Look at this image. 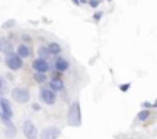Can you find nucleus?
<instances>
[{
    "label": "nucleus",
    "mask_w": 157,
    "mask_h": 139,
    "mask_svg": "<svg viewBox=\"0 0 157 139\" xmlns=\"http://www.w3.org/2000/svg\"><path fill=\"white\" fill-rule=\"evenodd\" d=\"M68 124L71 127H80V124H82L80 104H78V101H75V102H72L69 105V110H68Z\"/></svg>",
    "instance_id": "obj_1"
},
{
    "label": "nucleus",
    "mask_w": 157,
    "mask_h": 139,
    "mask_svg": "<svg viewBox=\"0 0 157 139\" xmlns=\"http://www.w3.org/2000/svg\"><path fill=\"white\" fill-rule=\"evenodd\" d=\"M5 63L10 70H13V71H19L23 66V59H20L16 53L10 51V53H5Z\"/></svg>",
    "instance_id": "obj_2"
},
{
    "label": "nucleus",
    "mask_w": 157,
    "mask_h": 139,
    "mask_svg": "<svg viewBox=\"0 0 157 139\" xmlns=\"http://www.w3.org/2000/svg\"><path fill=\"white\" fill-rule=\"evenodd\" d=\"M11 97L19 102V104H26L29 99H31V94L26 88H22V87H16L13 91H11Z\"/></svg>",
    "instance_id": "obj_3"
},
{
    "label": "nucleus",
    "mask_w": 157,
    "mask_h": 139,
    "mask_svg": "<svg viewBox=\"0 0 157 139\" xmlns=\"http://www.w3.org/2000/svg\"><path fill=\"white\" fill-rule=\"evenodd\" d=\"M22 130H23V134L26 139H39V133H37V128H36L33 121H29V119L25 121Z\"/></svg>",
    "instance_id": "obj_4"
},
{
    "label": "nucleus",
    "mask_w": 157,
    "mask_h": 139,
    "mask_svg": "<svg viewBox=\"0 0 157 139\" xmlns=\"http://www.w3.org/2000/svg\"><path fill=\"white\" fill-rule=\"evenodd\" d=\"M57 93L56 91H52L51 88H42L40 90V101L43 102V104H46V105H52V104H56V101H57V96H56Z\"/></svg>",
    "instance_id": "obj_5"
},
{
    "label": "nucleus",
    "mask_w": 157,
    "mask_h": 139,
    "mask_svg": "<svg viewBox=\"0 0 157 139\" xmlns=\"http://www.w3.org/2000/svg\"><path fill=\"white\" fill-rule=\"evenodd\" d=\"M33 70L37 73H48L49 71V62L39 57V59L33 60Z\"/></svg>",
    "instance_id": "obj_6"
},
{
    "label": "nucleus",
    "mask_w": 157,
    "mask_h": 139,
    "mask_svg": "<svg viewBox=\"0 0 157 139\" xmlns=\"http://www.w3.org/2000/svg\"><path fill=\"white\" fill-rule=\"evenodd\" d=\"M60 136V128L57 127H46L40 133V139H57Z\"/></svg>",
    "instance_id": "obj_7"
},
{
    "label": "nucleus",
    "mask_w": 157,
    "mask_h": 139,
    "mask_svg": "<svg viewBox=\"0 0 157 139\" xmlns=\"http://www.w3.org/2000/svg\"><path fill=\"white\" fill-rule=\"evenodd\" d=\"M68 68H69V62L60 56H56V60H54V70L56 71H60V73H65L68 71Z\"/></svg>",
    "instance_id": "obj_8"
},
{
    "label": "nucleus",
    "mask_w": 157,
    "mask_h": 139,
    "mask_svg": "<svg viewBox=\"0 0 157 139\" xmlns=\"http://www.w3.org/2000/svg\"><path fill=\"white\" fill-rule=\"evenodd\" d=\"M48 88H51V90L56 91V93H60V91L65 90V84H63L62 77H56V79H51V81H49Z\"/></svg>",
    "instance_id": "obj_9"
},
{
    "label": "nucleus",
    "mask_w": 157,
    "mask_h": 139,
    "mask_svg": "<svg viewBox=\"0 0 157 139\" xmlns=\"http://www.w3.org/2000/svg\"><path fill=\"white\" fill-rule=\"evenodd\" d=\"M16 54H17L20 59H26V57L31 56V48H29L26 43H20V45H17V51H16Z\"/></svg>",
    "instance_id": "obj_10"
},
{
    "label": "nucleus",
    "mask_w": 157,
    "mask_h": 139,
    "mask_svg": "<svg viewBox=\"0 0 157 139\" xmlns=\"http://www.w3.org/2000/svg\"><path fill=\"white\" fill-rule=\"evenodd\" d=\"M0 108H2V111H3L5 114H8L10 117H13L14 111H13V108H11V104H10V101H8V99L2 97V101H0Z\"/></svg>",
    "instance_id": "obj_11"
},
{
    "label": "nucleus",
    "mask_w": 157,
    "mask_h": 139,
    "mask_svg": "<svg viewBox=\"0 0 157 139\" xmlns=\"http://www.w3.org/2000/svg\"><path fill=\"white\" fill-rule=\"evenodd\" d=\"M11 46L13 45H11V42L6 37H0V53H10V51H13Z\"/></svg>",
    "instance_id": "obj_12"
},
{
    "label": "nucleus",
    "mask_w": 157,
    "mask_h": 139,
    "mask_svg": "<svg viewBox=\"0 0 157 139\" xmlns=\"http://www.w3.org/2000/svg\"><path fill=\"white\" fill-rule=\"evenodd\" d=\"M48 51L51 53V56H60V53H62V46L57 43V42H51L49 45H48Z\"/></svg>",
    "instance_id": "obj_13"
},
{
    "label": "nucleus",
    "mask_w": 157,
    "mask_h": 139,
    "mask_svg": "<svg viewBox=\"0 0 157 139\" xmlns=\"http://www.w3.org/2000/svg\"><path fill=\"white\" fill-rule=\"evenodd\" d=\"M37 53H39V56H40L42 59H45V60H48V62H49V59L52 57V56H51V53L48 51V46H45V45H42V46H39V50H37Z\"/></svg>",
    "instance_id": "obj_14"
},
{
    "label": "nucleus",
    "mask_w": 157,
    "mask_h": 139,
    "mask_svg": "<svg viewBox=\"0 0 157 139\" xmlns=\"http://www.w3.org/2000/svg\"><path fill=\"white\" fill-rule=\"evenodd\" d=\"M34 81L37 82V84H45L46 81H48V76H46V73H34Z\"/></svg>",
    "instance_id": "obj_15"
},
{
    "label": "nucleus",
    "mask_w": 157,
    "mask_h": 139,
    "mask_svg": "<svg viewBox=\"0 0 157 139\" xmlns=\"http://www.w3.org/2000/svg\"><path fill=\"white\" fill-rule=\"evenodd\" d=\"M137 119L140 121V122H145V121H148L149 119V111L146 110V108H143L139 114H137Z\"/></svg>",
    "instance_id": "obj_16"
},
{
    "label": "nucleus",
    "mask_w": 157,
    "mask_h": 139,
    "mask_svg": "<svg viewBox=\"0 0 157 139\" xmlns=\"http://www.w3.org/2000/svg\"><path fill=\"white\" fill-rule=\"evenodd\" d=\"M5 134H6L8 137H14V136H16V127H14V124H11V125H6Z\"/></svg>",
    "instance_id": "obj_17"
},
{
    "label": "nucleus",
    "mask_w": 157,
    "mask_h": 139,
    "mask_svg": "<svg viewBox=\"0 0 157 139\" xmlns=\"http://www.w3.org/2000/svg\"><path fill=\"white\" fill-rule=\"evenodd\" d=\"M0 119H2V122L5 124V125H11L13 122H11V117L8 116V114H5L3 111H0Z\"/></svg>",
    "instance_id": "obj_18"
},
{
    "label": "nucleus",
    "mask_w": 157,
    "mask_h": 139,
    "mask_svg": "<svg viewBox=\"0 0 157 139\" xmlns=\"http://www.w3.org/2000/svg\"><path fill=\"white\" fill-rule=\"evenodd\" d=\"M86 3L91 6V8H99V5H100V0H86Z\"/></svg>",
    "instance_id": "obj_19"
},
{
    "label": "nucleus",
    "mask_w": 157,
    "mask_h": 139,
    "mask_svg": "<svg viewBox=\"0 0 157 139\" xmlns=\"http://www.w3.org/2000/svg\"><path fill=\"white\" fill-rule=\"evenodd\" d=\"M3 91H6V82L2 76H0V93H3Z\"/></svg>",
    "instance_id": "obj_20"
},
{
    "label": "nucleus",
    "mask_w": 157,
    "mask_h": 139,
    "mask_svg": "<svg viewBox=\"0 0 157 139\" xmlns=\"http://www.w3.org/2000/svg\"><path fill=\"white\" fill-rule=\"evenodd\" d=\"M14 25H16V20H13V19H11V20H8L6 23H3V30H8V28H13Z\"/></svg>",
    "instance_id": "obj_21"
},
{
    "label": "nucleus",
    "mask_w": 157,
    "mask_h": 139,
    "mask_svg": "<svg viewBox=\"0 0 157 139\" xmlns=\"http://www.w3.org/2000/svg\"><path fill=\"white\" fill-rule=\"evenodd\" d=\"M102 17H103V13H102V11H97V13L93 16V20H94V22H99Z\"/></svg>",
    "instance_id": "obj_22"
},
{
    "label": "nucleus",
    "mask_w": 157,
    "mask_h": 139,
    "mask_svg": "<svg viewBox=\"0 0 157 139\" xmlns=\"http://www.w3.org/2000/svg\"><path fill=\"white\" fill-rule=\"evenodd\" d=\"M142 107L148 110V108H155V107H157V104H151V102H143V104H142Z\"/></svg>",
    "instance_id": "obj_23"
},
{
    "label": "nucleus",
    "mask_w": 157,
    "mask_h": 139,
    "mask_svg": "<svg viewBox=\"0 0 157 139\" xmlns=\"http://www.w3.org/2000/svg\"><path fill=\"white\" fill-rule=\"evenodd\" d=\"M131 87V84H125V85H120V91H128Z\"/></svg>",
    "instance_id": "obj_24"
},
{
    "label": "nucleus",
    "mask_w": 157,
    "mask_h": 139,
    "mask_svg": "<svg viewBox=\"0 0 157 139\" xmlns=\"http://www.w3.org/2000/svg\"><path fill=\"white\" fill-rule=\"evenodd\" d=\"M33 110H36V111H39V110H40V107H39V104H34V105H33Z\"/></svg>",
    "instance_id": "obj_25"
},
{
    "label": "nucleus",
    "mask_w": 157,
    "mask_h": 139,
    "mask_svg": "<svg viewBox=\"0 0 157 139\" xmlns=\"http://www.w3.org/2000/svg\"><path fill=\"white\" fill-rule=\"evenodd\" d=\"M71 2H72L74 5H77V6H78V5H80V3H78V0H71Z\"/></svg>",
    "instance_id": "obj_26"
},
{
    "label": "nucleus",
    "mask_w": 157,
    "mask_h": 139,
    "mask_svg": "<svg viewBox=\"0 0 157 139\" xmlns=\"http://www.w3.org/2000/svg\"><path fill=\"white\" fill-rule=\"evenodd\" d=\"M2 97H3V96H2V93H0V101H2Z\"/></svg>",
    "instance_id": "obj_27"
},
{
    "label": "nucleus",
    "mask_w": 157,
    "mask_h": 139,
    "mask_svg": "<svg viewBox=\"0 0 157 139\" xmlns=\"http://www.w3.org/2000/svg\"><path fill=\"white\" fill-rule=\"evenodd\" d=\"M105 2H111V0H105Z\"/></svg>",
    "instance_id": "obj_28"
}]
</instances>
